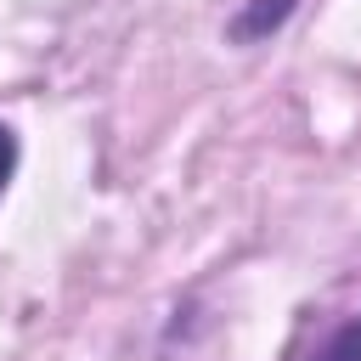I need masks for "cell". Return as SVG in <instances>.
<instances>
[{"label":"cell","instance_id":"obj_1","mask_svg":"<svg viewBox=\"0 0 361 361\" xmlns=\"http://www.w3.org/2000/svg\"><path fill=\"white\" fill-rule=\"evenodd\" d=\"M293 11H299V0H243L231 11V23H226V39L231 45H259V39L282 34Z\"/></svg>","mask_w":361,"mask_h":361},{"label":"cell","instance_id":"obj_2","mask_svg":"<svg viewBox=\"0 0 361 361\" xmlns=\"http://www.w3.org/2000/svg\"><path fill=\"white\" fill-rule=\"evenodd\" d=\"M310 361H361V316H355V322H344V327H338V333H333Z\"/></svg>","mask_w":361,"mask_h":361},{"label":"cell","instance_id":"obj_3","mask_svg":"<svg viewBox=\"0 0 361 361\" xmlns=\"http://www.w3.org/2000/svg\"><path fill=\"white\" fill-rule=\"evenodd\" d=\"M11 169H17V135H11V124H0V197L11 186Z\"/></svg>","mask_w":361,"mask_h":361}]
</instances>
